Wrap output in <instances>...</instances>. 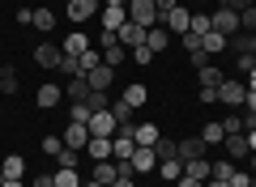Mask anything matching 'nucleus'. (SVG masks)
Returning a JSON list of instances; mask_svg holds the SVG:
<instances>
[{"label": "nucleus", "mask_w": 256, "mask_h": 187, "mask_svg": "<svg viewBox=\"0 0 256 187\" xmlns=\"http://www.w3.org/2000/svg\"><path fill=\"white\" fill-rule=\"evenodd\" d=\"M94 183H102V187H111V183H116V179H120V170H116V158H111V162H94Z\"/></svg>", "instance_id": "19"}, {"label": "nucleus", "mask_w": 256, "mask_h": 187, "mask_svg": "<svg viewBox=\"0 0 256 187\" xmlns=\"http://www.w3.org/2000/svg\"><path fill=\"white\" fill-rule=\"evenodd\" d=\"M64 4H68V0H64Z\"/></svg>", "instance_id": "62"}, {"label": "nucleus", "mask_w": 256, "mask_h": 187, "mask_svg": "<svg viewBox=\"0 0 256 187\" xmlns=\"http://www.w3.org/2000/svg\"><path fill=\"white\" fill-rule=\"evenodd\" d=\"M34 98H38V107H47V111H52L56 102L64 98V89H60V85H52V81H47V85H38V94H34Z\"/></svg>", "instance_id": "25"}, {"label": "nucleus", "mask_w": 256, "mask_h": 187, "mask_svg": "<svg viewBox=\"0 0 256 187\" xmlns=\"http://www.w3.org/2000/svg\"><path fill=\"white\" fill-rule=\"evenodd\" d=\"M52 179H56V187H86L82 179H77V170H56Z\"/></svg>", "instance_id": "35"}, {"label": "nucleus", "mask_w": 256, "mask_h": 187, "mask_svg": "<svg viewBox=\"0 0 256 187\" xmlns=\"http://www.w3.org/2000/svg\"><path fill=\"white\" fill-rule=\"evenodd\" d=\"M248 89H252V94H256V68L248 72Z\"/></svg>", "instance_id": "55"}, {"label": "nucleus", "mask_w": 256, "mask_h": 187, "mask_svg": "<svg viewBox=\"0 0 256 187\" xmlns=\"http://www.w3.org/2000/svg\"><path fill=\"white\" fill-rule=\"evenodd\" d=\"M111 187H137V183H132V179H116Z\"/></svg>", "instance_id": "54"}, {"label": "nucleus", "mask_w": 256, "mask_h": 187, "mask_svg": "<svg viewBox=\"0 0 256 187\" xmlns=\"http://www.w3.org/2000/svg\"><path fill=\"white\" fill-rule=\"evenodd\" d=\"M86 153H90V162H111V141L107 136H90Z\"/></svg>", "instance_id": "21"}, {"label": "nucleus", "mask_w": 256, "mask_h": 187, "mask_svg": "<svg viewBox=\"0 0 256 187\" xmlns=\"http://www.w3.org/2000/svg\"><path fill=\"white\" fill-rule=\"evenodd\" d=\"M230 175H235V162H210V179H222V183H230Z\"/></svg>", "instance_id": "29"}, {"label": "nucleus", "mask_w": 256, "mask_h": 187, "mask_svg": "<svg viewBox=\"0 0 256 187\" xmlns=\"http://www.w3.org/2000/svg\"><path fill=\"white\" fill-rule=\"evenodd\" d=\"M98 4H107V0H98Z\"/></svg>", "instance_id": "61"}, {"label": "nucleus", "mask_w": 256, "mask_h": 187, "mask_svg": "<svg viewBox=\"0 0 256 187\" xmlns=\"http://www.w3.org/2000/svg\"><path fill=\"white\" fill-rule=\"evenodd\" d=\"M201 141L205 145H222V141H226V128H222V124H201Z\"/></svg>", "instance_id": "28"}, {"label": "nucleus", "mask_w": 256, "mask_h": 187, "mask_svg": "<svg viewBox=\"0 0 256 187\" xmlns=\"http://www.w3.org/2000/svg\"><path fill=\"white\" fill-rule=\"evenodd\" d=\"M18 26H34V9H18Z\"/></svg>", "instance_id": "49"}, {"label": "nucleus", "mask_w": 256, "mask_h": 187, "mask_svg": "<svg viewBox=\"0 0 256 187\" xmlns=\"http://www.w3.org/2000/svg\"><path fill=\"white\" fill-rule=\"evenodd\" d=\"M205 149H210V145H205L201 136H184V141H180V162H196V158H205Z\"/></svg>", "instance_id": "13"}, {"label": "nucleus", "mask_w": 256, "mask_h": 187, "mask_svg": "<svg viewBox=\"0 0 256 187\" xmlns=\"http://www.w3.org/2000/svg\"><path fill=\"white\" fill-rule=\"evenodd\" d=\"M154 153H158V162H171V158H180V141H166V136H158Z\"/></svg>", "instance_id": "27"}, {"label": "nucleus", "mask_w": 256, "mask_h": 187, "mask_svg": "<svg viewBox=\"0 0 256 187\" xmlns=\"http://www.w3.org/2000/svg\"><path fill=\"white\" fill-rule=\"evenodd\" d=\"M64 98H68V102H86V98H90V81H86V77H68Z\"/></svg>", "instance_id": "18"}, {"label": "nucleus", "mask_w": 256, "mask_h": 187, "mask_svg": "<svg viewBox=\"0 0 256 187\" xmlns=\"http://www.w3.org/2000/svg\"><path fill=\"white\" fill-rule=\"evenodd\" d=\"M210 30H214V21L205 17V13H192V34L201 38V34H210Z\"/></svg>", "instance_id": "38"}, {"label": "nucleus", "mask_w": 256, "mask_h": 187, "mask_svg": "<svg viewBox=\"0 0 256 187\" xmlns=\"http://www.w3.org/2000/svg\"><path fill=\"white\" fill-rule=\"evenodd\" d=\"M98 13V0H68V21H90Z\"/></svg>", "instance_id": "15"}, {"label": "nucleus", "mask_w": 256, "mask_h": 187, "mask_svg": "<svg viewBox=\"0 0 256 187\" xmlns=\"http://www.w3.org/2000/svg\"><path fill=\"white\" fill-rule=\"evenodd\" d=\"M192 4H205V0H192Z\"/></svg>", "instance_id": "60"}, {"label": "nucleus", "mask_w": 256, "mask_h": 187, "mask_svg": "<svg viewBox=\"0 0 256 187\" xmlns=\"http://www.w3.org/2000/svg\"><path fill=\"white\" fill-rule=\"evenodd\" d=\"M124 60H128V51H124V47H120V43L102 51V64H111V68H120V64H124Z\"/></svg>", "instance_id": "36"}, {"label": "nucleus", "mask_w": 256, "mask_h": 187, "mask_svg": "<svg viewBox=\"0 0 256 187\" xmlns=\"http://www.w3.org/2000/svg\"><path fill=\"white\" fill-rule=\"evenodd\" d=\"M22 175H26V158L22 153H9L4 166H0V179H22Z\"/></svg>", "instance_id": "22"}, {"label": "nucleus", "mask_w": 256, "mask_h": 187, "mask_svg": "<svg viewBox=\"0 0 256 187\" xmlns=\"http://www.w3.org/2000/svg\"><path fill=\"white\" fill-rule=\"evenodd\" d=\"M60 149H64V141H60V136H43V153H47V158H56Z\"/></svg>", "instance_id": "42"}, {"label": "nucleus", "mask_w": 256, "mask_h": 187, "mask_svg": "<svg viewBox=\"0 0 256 187\" xmlns=\"http://www.w3.org/2000/svg\"><path fill=\"white\" fill-rule=\"evenodd\" d=\"M0 187H22V179H0Z\"/></svg>", "instance_id": "53"}, {"label": "nucleus", "mask_w": 256, "mask_h": 187, "mask_svg": "<svg viewBox=\"0 0 256 187\" xmlns=\"http://www.w3.org/2000/svg\"><path fill=\"white\" fill-rule=\"evenodd\" d=\"M184 175H192V179H201V183H205V179H210V162H205V158L184 162Z\"/></svg>", "instance_id": "31"}, {"label": "nucleus", "mask_w": 256, "mask_h": 187, "mask_svg": "<svg viewBox=\"0 0 256 187\" xmlns=\"http://www.w3.org/2000/svg\"><path fill=\"white\" fill-rule=\"evenodd\" d=\"M196 81H201V89H218L222 81H226V72L210 60V64H201V68H196Z\"/></svg>", "instance_id": "12"}, {"label": "nucleus", "mask_w": 256, "mask_h": 187, "mask_svg": "<svg viewBox=\"0 0 256 187\" xmlns=\"http://www.w3.org/2000/svg\"><path fill=\"white\" fill-rule=\"evenodd\" d=\"M98 17H102V30H120L128 21V9H124V4H102Z\"/></svg>", "instance_id": "14"}, {"label": "nucleus", "mask_w": 256, "mask_h": 187, "mask_svg": "<svg viewBox=\"0 0 256 187\" xmlns=\"http://www.w3.org/2000/svg\"><path fill=\"white\" fill-rule=\"evenodd\" d=\"M162 26L171 30V34H188V30H192V9H188V4H175V9L162 17Z\"/></svg>", "instance_id": "4"}, {"label": "nucleus", "mask_w": 256, "mask_h": 187, "mask_svg": "<svg viewBox=\"0 0 256 187\" xmlns=\"http://www.w3.org/2000/svg\"><path fill=\"white\" fill-rule=\"evenodd\" d=\"M86 128H90V136H107V141H111V136H116V115H111V111H94V115H90V124H86Z\"/></svg>", "instance_id": "6"}, {"label": "nucleus", "mask_w": 256, "mask_h": 187, "mask_svg": "<svg viewBox=\"0 0 256 187\" xmlns=\"http://www.w3.org/2000/svg\"><path fill=\"white\" fill-rule=\"evenodd\" d=\"M210 21H214V30H218V34H226V38H235V34H239V13H235V9H226V4H222V9L214 13Z\"/></svg>", "instance_id": "5"}, {"label": "nucleus", "mask_w": 256, "mask_h": 187, "mask_svg": "<svg viewBox=\"0 0 256 187\" xmlns=\"http://www.w3.org/2000/svg\"><path fill=\"white\" fill-rule=\"evenodd\" d=\"M222 128H226V132H244V119H239V115H235V111H230V115H226V119H222Z\"/></svg>", "instance_id": "45"}, {"label": "nucleus", "mask_w": 256, "mask_h": 187, "mask_svg": "<svg viewBox=\"0 0 256 187\" xmlns=\"http://www.w3.org/2000/svg\"><path fill=\"white\" fill-rule=\"evenodd\" d=\"M226 47H230L235 55H256V34H252V30H244V34L226 38Z\"/></svg>", "instance_id": "17"}, {"label": "nucleus", "mask_w": 256, "mask_h": 187, "mask_svg": "<svg viewBox=\"0 0 256 187\" xmlns=\"http://www.w3.org/2000/svg\"><path fill=\"white\" fill-rule=\"evenodd\" d=\"M128 162H132V170H137V175H150V170L158 166V153H154V145H137Z\"/></svg>", "instance_id": "7"}, {"label": "nucleus", "mask_w": 256, "mask_h": 187, "mask_svg": "<svg viewBox=\"0 0 256 187\" xmlns=\"http://www.w3.org/2000/svg\"><path fill=\"white\" fill-rule=\"evenodd\" d=\"M201 51L210 55V60H214V55H222V51H226V34H218V30L201 34Z\"/></svg>", "instance_id": "20"}, {"label": "nucleus", "mask_w": 256, "mask_h": 187, "mask_svg": "<svg viewBox=\"0 0 256 187\" xmlns=\"http://www.w3.org/2000/svg\"><path fill=\"white\" fill-rule=\"evenodd\" d=\"M256 68V55H239L235 60V72H252Z\"/></svg>", "instance_id": "47"}, {"label": "nucleus", "mask_w": 256, "mask_h": 187, "mask_svg": "<svg viewBox=\"0 0 256 187\" xmlns=\"http://www.w3.org/2000/svg\"><path fill=\"white\" fill-rule=\"evenodd\" d=\"M98 43H102V47H98V51H107V47H116V43H120V38H116V30H102V34H98Z\"/></svg>", "instance_id": "48"}, {"label": "nucleus", "mask_w": 256, "mask_h": 187, "mask_svg": "<svg viewBox=\"0 0 256 187\" xmlns=\"http://www.w3.org/2000/svg\"><path fill=\"white\" fill-rule=\"evenodd\" d=\"M239 26H244V30H252V34H256V4H252V9H244V13H239Z\"/></svg>", "instance_id": "43"}, {"label": "nucleus", "mask_w": 256, "mask_h": 187, "mask_svg": "<svg viewBox=\"0 0 256 187\" xmlns=\"http://www.w3.org/2000/svg\"><path fill=\"white\" fill-rule=\"evenodd\" d=\"M82 51H90V38H86L82 30H73V34L64 38V55H82Z\"/></svg>", "instance_id": "26"}, {"label": "nucleus", "mask_w": 256, "mask_h": 187, "mask_svg": "<svg viewBox=\"0 0 256 187\" xmlns=\"http://www.w3.org/2000/svg\"><path fill=\"white\" fill-rule=\"evenodd\" d=\"M34 187H56V179L52 175H34Z\"/></svg>", "instance_id": "52"}, {"label": "nucleus", "mask_w": 256, "mask_h": 187, "mask_svg": "<svg viewBox=\"0 0 256 187\" xmlns=\"http://www.w3.org/2000/svg\"><path fill=\"white\" fill-rule=\"evenodd\" d=\"M128 21H137V26H158V9L154 0H128Z\"/></svg>", "instance_id": "2"}, {"label": "nucleus", "mask_w": 256, "mask_h": 187, "mask_svg": "<svg viewBox=\"0 0 256 187\" xmlns=\"http://www.w3.org/2000/svg\"><path fill=\"white\" fill-rule=\"evenodd\" d=\"M4 72H9V64H0V81H4Z\"/></svg>", "instance_id": "59"}, {"label": "nucleus", "mask_w": 256, "mask_h": 187, "mask_svg": "<svg viewBox=\"0 0 256 187\" xmlns=\"http://www.w3.org/2000/svg\"><path fill=\"white\" fill-rule=\"evenodd\" d=\"M180 175H184V162H180V158L162 162V179H166V183H175V179H180Z\"/></svg>", "instance_id": "37"}, {"label": "nucleus", "mask_w": 256, "mask_h": 187, "mask_svg": "<svg viewBox=\"0 0 256 187\" xmlns=\"http://www.w3.org/2000/svg\"><path fill=\"white\" fill-rule=\"evenodd\" d=\"M0 94H18V72H4V81H0Z\"/></svg>", "instance_id": "44"}, {"label": "nucleus", "mask_w": 256, "mask_h": 187, "mask_svg": "<svg viewBox=\"0 0 256 187\" xmlns=\"http://www.w3.org/2000/svg\"><path fill=\"white\" fill-rule=\"evenodd\" d=\"M205 187H230V183H222V179H210V183H205Z\"/></svg>", "instance_id": "57"}, {"label": "nucleus", "mask_w": 256, "mask_h": 187, "mask_svg": "<svg viewBox=\"0 0 256 187\" xmlns=\"http://www.w3.org/2000/svg\"><path fill=\"white\" fill-rule=\"evenodd\" d=\"M107 111H111V115H116V124H120V128H128V115H132V107H128L124 98H116V102H111Z\"/></svg>", "instance_id": "32"}, {"label": "nucleus", "mask_w": 256, "mask_h": 187, "mask_svg": "<svg viewBox=\"0 0 256 187\" xmlns=\"http://www.w3.org/2000/svg\"><path fill=\"white\" fill-rule=\"evenodd\" d=\"M146 34H150V30L137 26V21H124V26L116 30V38H120V47H124V51H132V47H146Z\"/></svg>", "instance_id": "3"}, {"label": "nucleus", "mask_w": 256, "mask_h": 187, "mask_svg": "<svg viewBox=\"0 0 256 187\" xmlns=\"http://www.w3.org/2000/svg\"><path fill=\"white\" fill-rule=\"evenodd\" d=\"M244 98H248V85H244V81L226 77V81L218 85V102H226L230 111H239V107H244Z\"/></svg>", "instance_id": "1"}, {"label": "nucleus", "mask_w": 256, "mask_h": 187, "mask_svg": "<svg viewBox=\"0 0 256 187\" xmlns=\"http://www.w3.org/2000/svg\"><path fill=\"white\" fill-rule=\"evenodd\" d=\"M158 136H162L158 124H137V128H132V141H137V145H158Z\"/></svg>", "instance_id": "24"}, {"label": "nucleus", "mask_w": 256, "mask_h": 187, "mask_svg": "<svg viewBox=\"0 0 256 187\" xmlns=\"http://www.w3.org/2000/svg\"><path fill=\"white\" fill-rule=\"evenodd\" d=\"M86 81H90V89H102V94H107L111 81H116V68H111V64H94V68L86 72Z\"/></svg>", "instance_id": "10"}, {"label": "nucleus", "mask_w": 256, "mask_h": 187, "mask_svg": "<svg viewBox=\"0 0 256 187\" xmlns=\"http://www.w3.org/2000/svg\"><path fill=\"white\" fill-rule=\"evenodd\" d=\"M56 158H60V170H77V166H82V153H77V149H60Z\"/></svg>", "instance_id": "34"}, {"label": "nucleus", "mask_w": 256, "mask_h": 187, "mask_svg": "<svg viewBox=\"0 0 256 187\" xmlns=\"http://www.w3.org/2000/svg\"><path fill=\"white\" fill-rule=\"evenodd\" d=\"M226 9H235V13H244V9H252V0H222Z\"/></svg>", "instance_id": "51"}, {"label": "nucleus", "mask_w": 256, "mask_h": 187, "mask_svg": "<svg viewBox=\"0 0 256 187\" xmlns=\"http://www.w3.org/2000/svg\"><path fill=\"white\" fill-rule=\"evenodd\" d=\"M86 102H90V111H107L111 107V98L102 94V89H90V98H86Z\"/></svg>", "instance_id": "39"}, {"label": "nucleus", "mask_w": 256, "mask_h": 187, "mask_svg": "<svg viewBox=\"0 0 256 187\" xmlns=\"http://www.w3.org/2000/svg\"><path fill=\"white\" fill-rule=\"evenodd\" d=\"M90 102H68V119H73V124H90Z\"/></svg>", "instance_id": "30"}, {"label": "nucleus", "mask_w": 256, "mask_h": 187, "mask_svg": "<svg viewBox=\"0 0 256 187\" xmlns=\"http://www.w3.org/2000/svg\"><path fill=\"white\" fill-rule=\"evenodd\" d=\"M166 43H171V30H166V26H150V34H146V47H150V51L162 55Z\"/></svg>", "instance_id": "16"}, {"label": "nucleus", "mask_w": 256, "mask_h": 187, "mask_svg": "<svg viewBox=\"0 0 256 187\" xmlns=\"http://www.w3.org/2000/svg\"><path fill=\"white\" fill-rule=\"evenodd\" d=\"M248 136V145H252V149H256V128H252V132H244Z\"/></svg>", "instance_id": "56"}, {"label": "nucleus", "mask_w": 256, "mask_h": 187, "mask_svg": "<svg viewBox=\"0 0 256 187\" xmlns=\"http://www.w3.org/2000/svg\"><path fill=\"white\" fill-rule=\"evenodd\" d=\"M180 43H184V51H188V55H201V38L192 34V30H188V34H180Z\"/></svg>", "instance_id": "40"}, {"label": "nucleus", "mask_w": 256, "mask_h": 187, "mask_svg": "<svg viewBox=\"0 0 256 187\" xmlns=\"http://www.w3.org/2000/svg\"><path fill=\"white\" fill-rule=\"evenodd\" d=\"M256 179L252 175H244V170H235V175H230V187H252Z\"/></svg>", "instance_id": "46"}, {"label": "nucleus", "mask_w": 256, "mask_h": 187, "mask_svg": "<svg viewBox=\"0 0 256 187\" xmlns=\"http://www.w3.org/2000/svg\"><path fill=\"white\" fill-rule=\"evenodd\" d=\"M34 30H43V34L56 30V13L52 9H34Z\"/></svg>", "instance_id": "33"}, {"label": "nucleus", "mask_w": 256, "mask_h": 187, "mask_svg": "<svg viewBox=\"0 0 256 187\" xmlns=\"http://www.w3.org/2000/svg\"><path fill=\"white\" fill-rule=\"evenodd\" d=\"M175 187H205V183H201V179H192V175H180V179H175Z\"/></svg>", "instance_id": "50"}, {"label": "nucleus", "mask_w": 256, "mask_h": 187, "mask_svg": "<svg viewBox=\"0 0 256 187\" xmlns=\"http://www.w3.org/2000/svg\"><path fill=\"white\" fill-rule=\"evenodd\" d=\"M226 158H235V162H248V153H252V145H248V136L244 132H226Z\"/></svg>", "instance_id": "11"}, {"label": "nucleus", "mask_w": 256, "mask_h": 187, "mask_svg": "<svg viewBox=\"0 0 256 187\" xmlns=\"http://www.w3.org/2000/svg\"><path fill=\"white\" fill-rule=\"evenodd\" d=\"M60 60H64V47H56V43H38L34 47V64L38 68H60Z\"/></svg>", "instance_id": "8"}, {"label": "nucleus", "mask_w": 256, "mask_h": 187, "mask_svg": "<svg viewBox=\"0 0 256 187\" xmlns=\"http://www.w3.org/2000/svg\"><path fill=\"white\" fill-rule=\"evenodd\" d=\"M120 98H124V102H128V107H132V111H137V107H146V98H150V89L141 85V81H132V85H128L124 94H120Z\"/></svg>", "instance_id": "23"}, {"label": "nucleus", "mask_w": 256, "mask_h": 187, "mask_svg": "<svg viewBox=\"0 0 256 187\" xmlns=\"http://www.w3.org/2000/svg\"><path fill=\"white\" fill-rule=\"evenodd\" d=\"M132 64H154V51H150V47H132Z\"/></svg>", "instance_id": "41"}, {"label": "nucleus", "mask_w": 256, "mask_h": 187, "mask_svg": "<svg viewBox=\"0 0 256 187\" xmlns=\"http://www.w3.org/2000/svg\"><path fill=\"white\" fill-rule=\"evenodd\" d=\"M248 162H252V175H256V149H252V153H248Z\"/></svg>", "instance_id": "58"}, {"label": "nucleus", "mask_w": 256, "mask_h": 187, "mask_svg": "<svg viewBox=\"0 0 256 187\" xmlns=\"http://www.w3.org/2000/svg\"><path fill=\"white\" fill-rule=\"evenodd\" d=\"M64 149H86V145H90V128L86 124H73V119H68V128H64Z\"/></svg>", "instance_id": "9"}]
</instances>
